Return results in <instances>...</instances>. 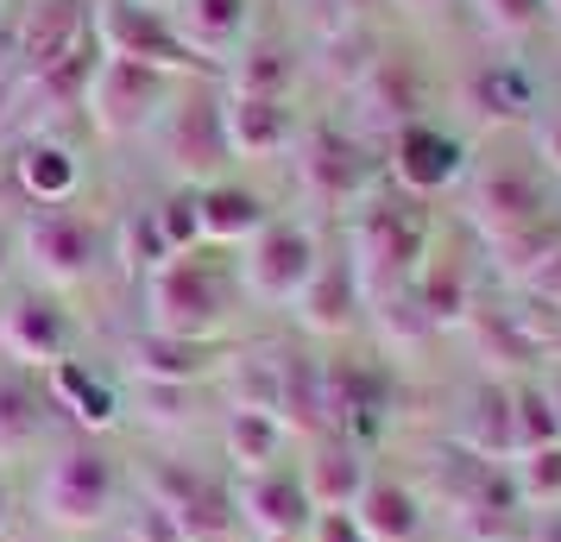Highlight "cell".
Listing matches in <instances>:
<instances>
[{"label": "cell", "instance_id": "6da1fadb", "mask_svg": "<svg viewBox=\"0 0 561 542\" xmlns=\"http://www.w3.org/2000/svg\"><path fill=\"white\" fill-rule=\"evenodd\" d=\"M430 208L404 196V189H373L366 203L347 215V233H341V253L354 265L359 290H366V303H391V297H404L410 278H416V265L430 253Z\"/></svg>", "mask_w": 561, "mask_h": 542}, {"label": "cell", "instance_id": "7a4b0ae2", "mask_svg": "<svg viewBox=\"0 0 561 542\" xmlns=\"http://www.w3.org/2000/svg\"><path fill=\"white\" fill-rule=\"evenodd\" d=\"M32 517L45 537H89L121 517V461L95 436L51 441L32 473Z\"/></svg>", "mask_w": 561, "mask_h": 542}, {"label": "cell", "instance_id": "3957f363", "mask_svg": "<svg viewBox=\"0 0 561 542\" xmlns=\"http://www.w3.org/2000/svg\"><path fill=\"white\" fill-rule=\"evenodd\" d=\"M233 310H240V278L221 246H190L146 272V328L152 335L221 341Z\"/></svg>", "mask_w": 561, "mask_h": 542}, {"label": "cell", "instance_id": "277c9868", "mask_svg": "<svg viewBox=\"0 0 561 542\" xmlns=\"http://www.w3.org/2000/svg\"><path fill=\"white\" fill-rule=\"evenodd\" d=\"M152 152L164 158V171L178 189H203V183H221L233 171L228 152V127H221V89L208 77H178L171 95L152 120Z\"/></svg>", "mask_w": 561, "mask_h": 542}, {"label": "cell", "instance_id": "5b68a950", "mask_svg": "<svg viewBox=\"0 0 561 542\" xmlns=\"http://www.w3.org/2000/svg\"><path fill=\"white\" fill-rule=\"evenodd\" d=\"M467 215L492 240H511L524 228H542L561 215V183L542 171L536 152H485L467 164Z\"/></svg>", "mask_w": 561, "mask_h": 542}, {"label": "cell", "instance_id": "8992f818", "mask_svg": "<svg viewBox=\"0 0 561 542\" xmlns=\"http://www.w3.org/2000/svg\"><path fill=\"white\" fill-rule=\"evenodd\" d=\"M102 258H107V228L95 215H82L77 203L20 215V265L32 272L38 290L70 297V290H82L102 272Z\"/></svg>", "mask_w": 561, "mask_h": 542}, {"label": "cell", "instance_id": "52a82bcc", "mask_svg": "<svg viewBox=\"0 0 561 542\" xmlns=\"http://www.w3.org/2000/svg\"><path fill=\"white\" fill-rule=\"evenodd\" d=\"M297 183H304V196L316 208L354 215V208L385 183V158L373 152V139H359L354 127L322 120V127L297 132Z\"/></svg>", "mask_w": 561, "mask_h": 542}, {"label": "cell", "instance_id": "ba28073f", "mask_svg": "<svg viewBox=\"0 0 561 542\" xmlns=\"http://www.w3.org/2000/svg\"><path fill=\"white\" fill-rule=\"evenodd\" d=\"M322 253H329V246H322V233L309 228V221L272 215V221L240 246V258H233L240 297H259V303H272V310H290V303L309 290Z\"/></svg>", "mask_w": 561, "mask_h": 542}, {"label": "cell", "instance_id": "9c48e42d", "mask_svg": "<svg viewBox=\"0 0 561 542\" xmlns=\"http://www.w3.org/2000/svg\"><path fill=\"white\" fill-rule=\"evenodd\" d=\"M164 70L152 64H127V57H102L89 64V82H82V120L102 132V139H146L158 120V107L171 95Z\"/></svg>", "mask_w": 561, "mask_h": 542}, {"label": "cell", "instance_id": "30bf717a", "mask_svg": "<svg viewBox=\"0 0 561 542\" xmlns=\"http://www.w3.org/2000/svg\"><path fill=\"white\" fill-rule=\"evenodd\" d=\"M89 45L102 57H127V64H152L164 77H203V57L183 45L171 13L139 7V0H89Z\"/></svg>", "mask_w": 561, "mask_h": 542}, {"label": "cell", "instance_id": "8fae6325", "mask_svg": "<svg viewBox=\"0 0 561 542\" xmlns=\"http://www.w3.org/2000/svg\"><path fill=\"white\" fill-rule=\"evenodd\" d=\"M0 354L20 372H51L77 354V315L57 290H0Z\"/></svg>", "mask_w": 561, "mask_h": 542}, {"label": "cell", "instance_id": "7c38bea8", "mask_svg": "<svg viewBox=\"0 0 561 542\" xmlns=\"http://www.w3.org/2000/svg\"><path fill=\"white\" fill-rule=\"evenodd\" d=\"M467 164H473L467 139H460L455 127L430 120V114L385 139V177H391V189H404L416 203H435V196H448L455 183H467Z\"/></svg>", "mask_w": 561, "mask_h": 542}, {"label": "cell", "instance_id": "4fadbf2b", "mask_svg": "<svg viewBox=\"0 0 561 542\" xmlns=\"http://www.w3.org/2000/svg\"><path fill=\"white\" fill-rule=\"evenodd\" d=\"M139 492H146V505H158V511L178 523L183 542H233L240 537V517H233L228 486H208V473H196V466L146 461Z\"/></svg>", "mask_w": 561, "mask_h": 542}, {"label": "cell", "instance_id": "5bb4252c", "mask_svg": "<svg viewBox=\"0 0 561 542\" xmlns=\"http://www.w3.org/2000/svg\"><path fill=\"white\" fill-rule=\"evenodd\" d=\"M347 102H354V132H359V139H373V132H385V139H391L398 127L423 120L430 89H423L416 57L379 45V57H373V64L347 82Z\"/></svg>", "mask_w": 561, "mask_h": 542}, {"label": "cell", "instance_id": "9a60e30c", "mask_svg": "<svg viewBox=\"0 0 561 542\" xmlns=\"http://www.w3.org/2000/svg\"><path fill=\"white\" fill-rule=\"evenodd\" d=\"M233 498V517H240V530L259 542L272 537H304L309 517H316V505H309L304 480H297V466H265V473H240L228 486Z\"/></svg>", "mask_w": 561, "mask_h": 542}, {"label": "cell", "instance_id": "2e32d148", "mask_svg": "<svg viewBox=\"0 0 561 542\" xmlns=\"http://www.w3.org/2000/svg\"><path fill=\"white\" fill-rule=\"evenodd\" d=\"M0 38H13V57L26 77H45L51 64L89 51V0H26Z\"/></svg>", "mask_w": 561, "mask_h": 542}, {"label": "cell", "instance_id": "e0dca14e", "mask_svg": "<svg viewBox=\"0 0 561 542\" xmlns=\"http://www.w3.org/2000/svg\"><path fill=\"white\" fill-rule=\"evenodd\" d=\"M290 315H297V328H309V335H322V341H341V335H354L359 328V315H366V290H359L354 265H347L341 246L322 253L316 278H309V290L290 303Z\"/></svg>", "mask_w": 561, "mask_h": 542}, {"label": "cell", "instance_id": "ac0fdd59", "mask_svg": "<svg viewBox=\"0 0 561 542\" xmlns=\"http://www.w3.org/2000/svg\"><path fill=\"white\" fill-rule=\"evenodd\" d=\"M297 480H304V492H309V505H316V511H354L359 486L373 480V461H366V448H359V441L322 429V436L304 441Z\"/></svg>", "mask_w": 561, "mask_h": 542}, {"label": "cell", "instance_id": "d6986e66", "mask_svg": "<svg viewBox=\"0 0 561 542\" xmlns=\"http://www.w3.org/2000/svg\"><path fill=\"white\" fill-rule=\"evenodd\" d=\"M221 127H228V152L233 164H259V158H284L297 152V114L290 102H272V95H233L221 89Z\"/></svg>", "mask_w": 561, "mask_h": 542}, {"label": "cell", "instance_id": "ffe728a7", "mask_svg": "<svg viewBox=\"0 0 561 542\" xmlns=\"http://www.w3.org/2000/svg\"><path fill=\"white\" fill-rule=\"evenodd\" d=\"M410 310L423 315V328H460L467 315H473V285H467V258L455 246H442L430 240V253L416 265V278H410Z\"/></svg>", "mask_w": 561, "mask_h": 542}, {"label": "cell", "instance_id": "44dd1931", "mask_svg": "<svg viewBox=\"0 0 561 542\" xmlns=\"http://www.w3.org/2000/svg\"><path fill=\"white\" fill-rule=\"evenodd\" d=\"M51 397L45 385H32V372L20 366H0V461H26L51 448Z\"/></svg>", "mask_w": 561, "mask_h": 542}, {"label": "cell", "instance_id": "7402d4cb", "mask_svg": "<svg viewBox=\"0 0 561 542\" xmlns=\"http://www.w3.org/2000/svg\"><path fill=\"white\" fill-rule=\"evenodd\" d=\"M354 523H359L366 542H416L423 523H430V511H423V492L410 486V480L373 466V480H366L359 498H354Z\"/></svg>", "mask_w": 561, "mask_h": 542}, {"label": "cell", "instance_id": "603a6c76", "mask_svg": "<svg viewBox=\"0 0 561 542\" xmlns=\"http://www.w3.org/2000/svg\"><path fill=\"white\" fill-rule=\"evenodd\" d=\"M45 397H51L57 416L77 423V436H102V429L121 423V397H114V385H107V372H95V366L77 360V354L45 372Z\"/></svg>", "mask_w": 561, "mask_h": 542}, {"label": "cell", "instance_id": "cb8c5ba5", "mask_svg": "<svg viewBox=\"0 0 561 542\" xmlns=\"http://www.w3.org/2000/svg\"><path fill=\"white\" fill-rule=\"evenodd\" d=\"M196 221H203V246H221V253H240L265 221H272V203L259 196L253 183L240 177H221V183H203L196 189Z\"/></svg>", "mask_w": 561, "mask_h": 542}, {"label": "cell", "instance_id": "d4e9b609", "mask_svg": "<svg viewBox=\"0 0 561 542\" xmlns=\"http://www.w3.org/2000/svg\"><path fill=\"white\" fill-rule=\"evenodd\" d=\"M221 366L215 341H178V335H133L127 372L139 385H208V372Z\"/></svg>", "mask_w": 561, "mask_h": 542}, {"label": "cell", "instance_id": "484cf974", "mask_svg": "<svg viewBox=\"0 0 561 542\" xmlns=\"http://www.w3.org/2000/svg\"><path fill=\"white\" fill-rule=\"evenodd\" d=\"M13 183L32 208H57V203H77L82 189V158L77 146H64L57 132H38L13 152Z\"/></svg>", "mask_w": 561, "mask_h": 542}, {"label": "cell", "instance_id": "4316f807", "mask_svg": "<svg viewBox=\"0 0 561 542\" xmlns=\"http://www.w3.org/2000/svg\"><path fill=\"white\" fill-rule=\"evenodd\" d=\"M171 26L183 32V45L203 57H228L247 26H253V0H178L171 7Z\"/></svg>", "mask_w": 561, "mask_h": 542}, {"label": "cell", "instance_id": "83f0119b", "mask_svg": "<svg viewBox=\"0 0 561 542\" xmlns=\"http://www.w3.org/2000/svg\"><path fill=\"white\" fill-rule=\"evenodd\" d=\"M284 441H290V429L278 423V411L233 404V411L221 416V454L233 461V473H265V466H278Z\"/></svg>", "mask_w": 561, "mask_h": 542}, {"label": "cell", "instance_id": "f1b7e54d", "mask_svg": "<svg viewBox=\"0 0 561 542\" xmlns=\"http://www.w3.org/2000/svg\"><path fill=\"white\" fill-rule=\"evenodd\" d=\"M467 102L480 107L485 120H530L536 114V82L517 70V64H485V70H473V82H467Z\"/></svg>", "mask_w": 561, "mask_h": 542}, {"label": "cell", "instance_id": "f546056e", "mask_svg": "<svg viewBox=\"0 0 561 542\" xmlns=\"http://www.w3.org/2000/svg\"><path fill=\"white\" fill-rule=\"evenodd\" d=\"M228 89L233 95H272V102H290V89H297V57L272 45V38H259L247 51L233 57L228 70Z\"/></svg>", "mask_w": 561, "mask_h": 542}, {"label": "cell", "instance_id": "4dcf8cb0", "mask_svg": "<svg viewBox=\"0 0 561 542\" xmlns=\"http://www.w3.org/2000/svg\"><path fill=\"white\" fill-rule=\"evenodd\" d=\"M511 498L530 505V511H556L561 505V441H542V448H517L505 466Z\"/></svg>", "mask_w": 561, "mask_h": 542}, {"label": "cell", "instance_id": "1f68e13d", "mask_svg": "<svg viewBox=\"0 0 561 542\" xmlns=\"http://www.w3.org/2000/svg\"><path fill=\"white\" fill-rule=\"evenodd\" d=\"M146 215H152L164 258H171V253H190V246H203V221H196V189H171V196H158V203L146 208Z\"/></svg>", "mask_w": 561, "mask_h": 542}, {"label": "cell", "instance_id": "d6a6232c", "mask_svg": "<svg viewBox=\"0 0 561 542\" xmlns=\"http://www.w3.org/2000/svg\"><path fill=\"white\" fill-rule=\"evenodd\" d=\"M373 57H379V38H366V32H359V20H341V32H329V38H322V70H329L334 82H354Z\"/></svg>", "mask_w": 561, "mask_h": 542}, {"label": "cell", "instance_id": "836d02e7", "mask_svg": "<svg viewBox=\"0 0 561 542\" xmlns=\"http://www.w3.org/2000/svg\"><path fill=\"white\" fill-rule=\"evenodd\" d=\"M473 13H480L485 32H499V38H530L542 26V0H473Z\"/></svg>", "mask_w": 561, "mask_h": 542}, {"label": "cell", "instance_id": "e575fe53", "mask_svg": "<svg viewBox=\"0 0 561 542\" xmlns=\"http://www.w3.org/2000/svg\"><path fill=\"white\" fill-rule=\"evenodd\" d=\"M309 542H366L354 511H316L309 517Z\"/></svg>", "mask_w": 561, "mask_h": 542}, {"label": "cell", "instance_id": "d590c367", "mask_svg": "<svg viewBox=\"0 0 561 542\" xmlns=\"http://www.w3.org/2000/svg\"><path fill=\"white\" fill-rule=\"evenodd\" d=\"M536 158H542V171L561 183V114H549V120H536Z\"/></svg>", "mask_w": 561, "mask_h": 542}, {"label": "cell", "instance_id": "8d00e7d4", "mask_svg": "<svg viewBox=\"0 0 561 542\" xmlns=\"http://www.w3.org/2000/svg\"><path fill=\"white\" fill-rule=\"evenodd\" d=\"M13 265H20V221L0 208V290H7V278H13Z\"/></svg>", "mask_w": 561, "mask_h": 542}, {"label": "cell", "instance_id": "74e56055", "mask_svg": "<svg viewBox=\"0 0 561 542\" xmlns=\"http://www.w3.org/2000/svg\"><path fill=\"white\" fill-rule=\"evenodd\" d=\"M530 379H536V391L549 397V411H556V429H561V354H549V360L536 366Z\"/></svg>", "mask_w": 561, "mask_h": 542}, {"label": "cell", "instance_id": "f35d334b", "mask_svg": "<svg viewBox=\"0 0 561 542\" xmlns=\"http://www.w3.org/2000/svg\"><path fill=\"white\" fill-rule=\"evenodd\" d=\"M524 290H530V297H549V303H561V246H556L549 258H542V272H536V278H530Z\"/></svg>", "mask_w": 561, "mask_h": 542}, {"label": "cell", "instance_id": "ab89813d", "mask_svg": "<svg viewBox=\"0 0 561 542\" xmlns=\"http://www.w3.org/2000/svg\"><path fill=\"white\" fill-rule=\"evenodd\" d=\"M13 523H20V492H13L7 473H0V542L13 537Z\"/></svg>", "mask_w": 561, "mask_h": 542}, {"label": "cell", "instance_id": "60d3db41", "mask_svg": "<svg viewBox=\"0 0 561 542\" xmlns=\"http://www.w3.org/2000/svg\"><path fill=\"white\" fill-rule=\"evenodd\" d=\"M385 7H398V13H416V20H423V13H442L448 0H385Z\"/></svg>", "mask_w": 561, "mask_h": 542}, {"label": "cell", "instance_id": "b9f144b4", "mask_svg": "<svg viewBox=\"0 0 561 542\" xmlns=\"http://www.w3.org/2000/svg\"><path fill=\"white\" fill-rule=\"evenodd\" d=\"M542 20H556L561 26V0H542Z\"/></svg>", "mask_w": 561, "mask_h": 542}, {"label": "cell", "instance_id": "7bdbcfd3", "mask_svg": "<svg viewBox=\"0 0 561 542\" xmlns=\"http://www.w3.org/2000/svg\"><path fill=\"white\" fill-rule=\"evenodd\" d=\"M7 542H51L45 530H26V537H7Z\"/></svg>", "mask_w": 561, "mask_h": 542}, {"label": "cell", "instance_id": "ee69618b", "mask_svg": "<svg viewBox=\"0 0 561 542\" xmlns=\"http://www.w3.org/2000/svg\"><path fill=\"white\" fill-rule=\"evenodd\" d=\"M139 7H158V13H171V7H178V0H139Z\"/></svg>", "mask_w": 561, "mask_h": 542}, {"label": "cell", "instance_id": "f6af8a7d", "mask_svg": "<svg viewBox=\"0 0 561 542\" xmlns=\"http://www.w3.org/2000/svg\"><path fill=\"white\" fill-rule=\"evenodd\" d=\"M272 542H309V530H304V537H272Z\"/></svg>", "mask_w": 561, "mask_h": 542}, {"label": "cell", "instance_id": "bcb514c9", "mask_svg": "<svg viewBox=\"0 0 561 542\" xmlns=\"http://www.w3.org/2000/svg\"><path fill=\"white\" fill-rule=\"evenodd\" d=\"M0 32H7V20H0Z\"/></svg>", "mask_w": 561, "mask_h": 542}]
</instances>
